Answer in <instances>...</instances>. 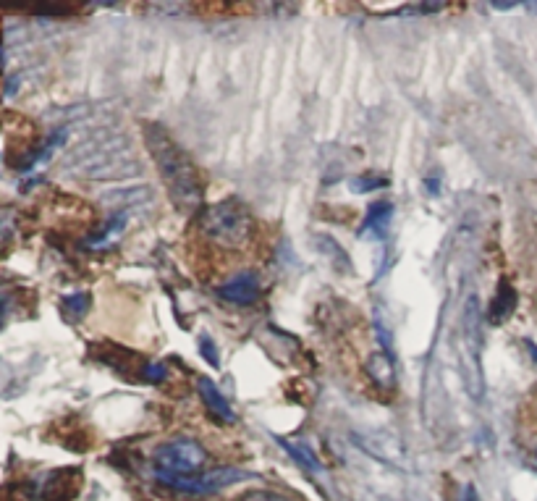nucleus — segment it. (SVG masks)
I'll use <instances>...</instances> for the list:
<instances>
[{"label":"nucleus","mask_w":537,"mask_h":501,"mask_svg":"<svg viewBox=\"0 0 537 501\" xmlns=\"http://www.w3.org/2000/svg\"><path fill=\"white\" fill-rule=\"evenodd\" d=\"M281 446L291 454V457H297V462H302L307 470H312V473H320V462L315 460V454H312L307 446L297 444V441H281Z\"/></svg>","instance_id":"9b49d317"},{"label":"nucleus","mask_w":537,"mask_h":501,"mask_svg":"<svg viewBox=\"0 0 537 501\" xmlns=\"http://www.w3.org/2000/svg\"><path fill=\"white\" fill-rule=\"evenodd\" d=\"M517 3H493V8H498V11H509V8H514Z\"/></svg>","instance_id":"dca6fc26"},{"label":"nucleus","mask_w":537,"mask_h":501,"mask_svg":"<svg viewBox=\"0 0 537 501\" xmlns=\"http://www.w3.org/2000/svg\"><path fill=\"white\" fill-rule=\"evenodd\" d=\"M200 344H202V349H205V352H202V355H205V360H210L213 365H218V355H215L213 344H207V339H202Z\"/></svg>","instance_id":"4468645a"},{"label":"nucleus","mask_w":537,"mask_h":501,"mask_svg":"<svg viewBox=\"0 0 537 501\" xmlns=\"http://www.w3.org/2000/svg\"><path fill=\"white\" fill-rule=\"evenodd\" d=\"M142 373H145L147 383H160L163 378H166L168 370L163 368V365H145V370H142Z\"/></svg>","instance_id":"ddd939ff"},{"label":"nucleus","mask_w":537,"mask_h":501,"mask_svg":"<svg viewBox=\"0 0 537 501\" xmlns=\"http://www.w3.org/2000/svg\"><path fill=\"white\" fill-rule=\"evenodd\" d=\"M459 501H480L477 499V491H475V486H464L462 488V494H459Z\"/></svg>","instance_id":"2eb2a0df"},{"label":"nucleus","mask_w":537,"mask_h":501,"mask_svg":"<svg viewBox=\"0 0 537 501\" xmlns=\"http://www.w3.org/2000/svg\"><path fill=\"white\" fill-rule=\"evenodd\" d=\"M197 389H200V397L207 410H210V415H215L221 423H234L236 415L234 410H231V404L223 399V394L210 378H200V381H197Z\"/></svg>","instance_id":"423d86ee"},{"label":"nucleus","mask_w":537,"mask_h":501,"mask_svg":"<svg viewBox=\"0 0 537 501\" xmlns=\"http://www.w3.org/2000/svg\"><path fill=\"white\" fill-rule=\"evenodd\" d=\"M393 216V208L391 202H375L370 208V213H367L365 218V226H362V234H383L388 226V221H391Z\"/></svg>","instance_id":"1a4fd4ad"},{"label":"nucleus","mask_w":537,"mask_h":501,"mask_svg":"<svg viewBox=\"0 0 537 501\" xmlns=\"http://www.w3.org/2000/svg\"><path fill=\"white\" fill-rule=\"evenodd\" d=\"M239 501H299V496L276 494V491H252V494L241 496Z\"/></svg>","instance_id":"f8f14e48"},{"label":"nucleus","mask_w":537,"mask_h":501,"mask_svg":"<svg viewBox=\"0 0 537 501\" xmlns=\"http://www.w3.org/2000/svg\"><path fill=\"white\" fill-rule=\"evenodd\" d=\"M202 234L210 242L221 244V247H244L252 237V216L249 210L236 200L218 202L213 208H207L200 218Z\"/></svg>","instance_id":"f03ea898"},{"label":"nucleus","mask_w":537,"mask_h":501,"mask_svg":"<svg viewBox=\"0 0 537 501\" xmlns=\"http://www.w3.org/2000/svg\"><path fill=\"white\" fill-rule=\"evenodd\" d=\"M145 140L150 147V155L155 158L160 176L166 181L168 195H171L173 205L181 213H194L202 205V184L200 176L194 171V163L189 161V155L173 142L171 134L158 124L145 126Z\"/></svg>","instance_id":"f257e3e1"},{"label":"nucleus","mask_w":537,"mask_h":501,"mask_svg":"<svg viewBox=\"0 0 537 501\" xmlns=\"http://www.w3.org/2000/svg\"><path fill=\"white\" fill-rule=\"evenodd\" d=\"M514 307H517V292L511 289L509 281H501L496 297H493V302H490L488 307V321L493 323V326H501V323L509 321Z\"/></svg>","instance_id":"6e6552de"},{"label":"nucleus","mask_w":537,"mask_h":501,"mask_svg":"<svg viewBox=\"0 0 537 501\" xmlns=\"http://www.w3.org/2000/svg\"><path fill=\"white\" fill-rule=\"evenodd\" d=\"M205 462V446L194 439L166 441L152 454L155 475H197L205 467Z\"/></svg>","instance_id":"7ed1b4c3"},{"label":"nucleus","mask_w":537,"mask_h":501,"mask_svg":"<svg viewBox=\"0 0 537 501\" xmlns=\"http://www.w3.org/2000/svg\"><path fill=\"white\" fill-rule=\"evenodd\" d=\"M221 297L231 302V305H255L260 300V281H257V276L252 271L236 273L234 279L221 286Z\"/></svg>","instance_id":"39448f33"},{"label":"nucleus","mask_w":537,"mask_h":501,"mask_svg":"<svg viewBox=\"0 0 537 501\" xmlns=\"http://www.w3.org/2000/svg\"><path fill=\"white\" fill-rule=\"evenodd\" d=\"M367 370H370V376L378 381V386H386V389H391L393 386V362H391V357L386 355V352H378V355L372 357L370 365H367Z\"/></svg>","instance_id":"9d476101"},{"label":"nucleus","mask_w":537,"mask_h":501,"mask_svg":"<svg viewBox=\"0 0 537 501\" xmlns=\"http://www.w3.org/2000/svg\"><path fill=\"white\" fill-rule=\"evenodd\" d=\"M76 478H82L79 470H61V473H53L48 478V488H45V499L50 501H71L79 491V483H74Z\"/></svg>","instance_id":"0eeeda50"},{"label":"nucleus","mask_w":537,"mask_h":501,"mask_svg":"<svg viewBox=\"0 0 537 501\" xmlns=\"http://www.w3.org/2000/svg\"><path fill=\"white\" fill-rule=\"evenodd\" d=\"M480 326H482L480 307H477V300H469L467 307H464V315H462V347H464L462 362L467 365V386L475 399H480V394H482V365H480L482 336H480Z\"/></svg>","instance_id":"20e7f679"}]
</instances>
